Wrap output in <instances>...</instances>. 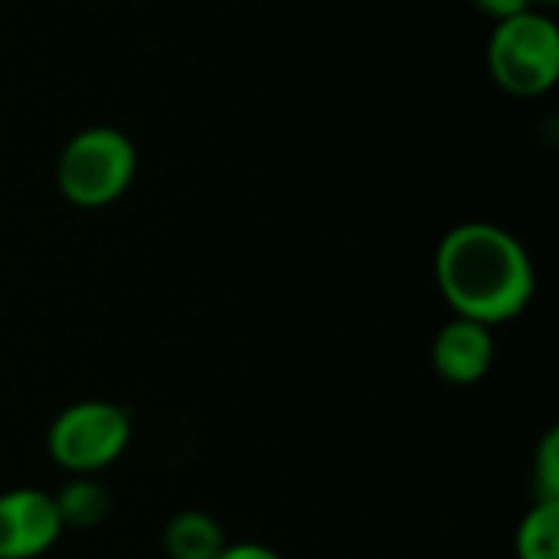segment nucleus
I'll return each instance as SVG.
<instances>
[{
	"label": "nucleus",
	"instance_id": "obj_4",
	"mask_svg": "<svg viewBox=\"0 0 559 559\" xmlns=\"http://www.w3.org/2000/svg\"><path fill=\"white\" fill-rule=\"evenodd\" d=\"M131 445V416L108 400H79L66 406L49 432V459L69 475H98Z\"/></svg>",
	"mask_w": 559,
	"mask_h": 559
},
{
	"label": "nucleus",
	"instance_id": "obj_2",
	"mask_svg": "<svg viewBox=\"0 0 559 559\" xmlns=\"http://www.w3.org/2000/svg\"><path fill=\"white\" fill-rule=\"evenodd\" d=\"M134 174L138 147L124 131L111 124H92L75 131L56 160L59 193L82 210H102L121 200L134 183Z\"/></svg>",
	"mask_w": 559,
	"mask_h": 559
},
{
	"label": "nucleus",
	"instance_id": "obj_6",
	"mask_svg": "<svg viewBox=\"0 0 559 559\" xmlns=\"http://www.w3.org/2000/svg\"><path fill=\"white\" fill-rule=\"evenodd\" d=\"M432 364L436 373L452 383V386H475L488 377L495 364V337L491 328L468 321V318H452L432 344Z\"/></svg>",
	"mask_w": 559,
	"mask_h": 559
},
{
	"label": "nucleus",
	"instance_id": "obj_10",
	"mask_svg": "<svg viewBox=\"0 0 559 559\" xmlns=\"http://www.w3.org/2000/svg\"><path fill=\"white\" fill-rule=\"evenodd\" d=\"M534 488L537 501H559V432L550 429L537 449L534 462Z\"/></svg>",
	"mask_w": 559,
	"mask_h": 559
},
{
	"label": "nucleus",
	"instance_id": "obj_7",
	"mask_svg": "<svg viewBox=\"0 0 559 559\" xmlns=\"http://www.w3.org/2000/svg\"><path fill=\"white\" fill-rule=\"evenodd\" d=\"M164 550L170 559H216L226 550V534L213 514L187 508L167 521Z\"/></svg>",
	"mask_w": 559,
	"mask_h": 559
},
{
	"label": "nucleus",
	"instance_id": "obj_5",
	"mask_svg": "<svg viewBox=\"0 0 559 559\" xmlns=\"http://www.w3.org/2000/svg\"><path fill=\"white\" fill-rule=\"evenodd\" d=\"M62 537L52 495L13 488L0 495V559L46 557Z\"/></svg>",
	"mask_w": 559,
	"mask_h": 559
},
{
	"label": "nucleus",
	"instance_id": "obj_1",
	"mask_svg": "<svg viewBox=\"0 0 559 559\" xmlns=\"http://www.w3.org/2000/svg\"><path fill=\"white\" fill-rule=\"evenodd\" d=\"M436 282L455 318L485 328L521 318L537 295V272L524 242L485 219L459 223L442 236Z\"/></svg>",
	"mask_w": 559,
	"mask_h": 559
},
{
	"label": "nucleus",
	"instance_id": "obj_9",
	"mask_svg": "<svg viewBox=\"0 0 559 559\" xmlns=\"http://www.w3.org/2000/svg\"><path fill=\"white\" fill-rule=\"evenodd\" d=\"M514 550L518 559H559V501H534L518 527Z\"/></svg>",
	"mask_w": 559,
	"mask_h": 559
},
{
	"label": "nucleus",
	"instance_id": "obj_3",
	"mask_svg": "<svg viewBox=\"0 0 559 559\" xmlns=\"http://www.w3.org/2000/svg\"><path fill=\"white\" fill-rule=\"evenodd\" d=\"M491 79L514 98L547 95L559 79V29L544 10L498 20L488 39Z\"/></svg>",
	"mask_w": 559,
	"mask_h": 559
},
{
	"label": "nucleus",
	"instance_id": "obj_13",
	"mask_svg": "<svg viewBox=\"0 0 559 559\" xmlns=\"http://www.w3.org/2000/svg\"><path fill=\"white\" fill-rule=\"evenodd\" d=\"M554 3H557V0H531L534 10H537V7H554Z\"/></svg>",
	"mask_w": 559,
	"mask_h": 559
},
{
	"label": "nucleus",
	"instance_id": "obj_12",
	"mask_svg": "<svg viewBox=\"0 0 559 559\" xmlns=\"http://www.w3.org/2000/svg\"><path fill=\"white\" fill-rule=\"evenodd\" d=\"M216 559H285L278 550L265 544H226V550Z\"/></svg>",
	"mask_w": 559,
	"mask_h": 559
},
{
	"label": "nucleus",
	"instance_id": "obj_8",
	"mask_svg": "<svg viewBox=\"0 0 559 559\" xmlns=\"http://www.w3.org/2000/svg\"><path fill=\"white\" fill-rule=\"evenodd\" d=\"M52 504L62 531H92L111 514V491L95 481V475H72V481L52 495Z\"/></svg>",
	"mask_w": 559,
	"mask_h": 559
},
{
	"label": "nucleus",
	"instance_id": "obj_11",
	"mask_svg": "<svg viewBox=\"0 0 559 559\" xmlns=\"http://www.w3.org/2000/svg\"><path fill=\"white\" fill-rule=\"evenodd\" d=\"M481 13H488L495 23L498 20H508V16H514V13H521V10H534L531 7V0H472Z\"/></svg>",
	"mask_w": 559,
	"mask_h": 559
}]
</instances>
